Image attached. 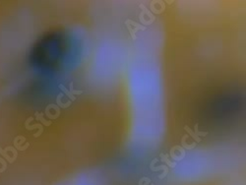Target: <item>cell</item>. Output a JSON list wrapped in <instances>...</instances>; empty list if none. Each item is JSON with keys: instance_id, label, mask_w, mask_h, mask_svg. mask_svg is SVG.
<instances>
[{"instance_id": "1", "label": "cell", "mask_w": 246, "mask_h": 185, "mask_svg": "<svg viewBox=\"0 0 246 185\" xmlns=\"http://www.w3.org/2000/svg\"><path fill=\"white\" fill-rule=\"evenodd\" d=\"M0 153H1V154L4 156H5V158H6V159H7V160H8L10 163H12V162H13V160H12L11 158H9V156H7V154H6V153H4V151H2V150H1V148H0Z\"/></svg>"}]
</instances>
